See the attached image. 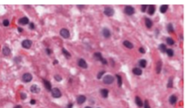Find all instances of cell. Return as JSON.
I'll list each match as a JSON object with an SVG mask.
<instances>
[{
	"mask_svg": "<svg viewBox=\"0 0 186 108\" xmlns=\"http://www.w3.org/2000/svg\"><path fill=\"white\" fill-rule=\"evenodd\" d=\"M104 73H105V71H104V70L100 71V72H99V73L97 74V78H98V79H100V78H102V76H103V75L104 74Z\"/></svg>",
	"mask_w": 186,
	"mask_h": 108,
	"instance_id": "d6a6232c",
	"label": "cell"
},
{
	"mask_svg": "<svg viewBox=\"0 0 186 108\" xmlns=\"http://www.w3.org/2000/svg\"><path fill=\"white\" fill-rule=\"evenodd\" d=\"M100 94L102 95V97L107 98L108 97V94H109V91L107 89H105V88H103V89H101L100 90Z\"/></svg>",
	"mask_w": 186,
	"mask_h": 108,
	"instance_id": "e0dca14e",
	"label": "cell"
},
{
	"mask_svg": "<svg viewBox=\"0 0 186 108\" xmlns=\"http://www.w3.org/2000/svg\"><path fill=\"white\" fill-rule=\"evenodd\" d=\"M124 13L126 14H128V15H132V14H134L135 12V8L133 7H131V6H126V7H124Z\"/></svg>",
	"mask_w": 186,
	"mask_h": 108,
	"instance_id": "8992f818",
	"label": "cell"
},
{
	"mask_svg": "<svg viewBox=\"0 0 186 108\" xmlns=\"http://www.w3.org/2000/svg\"><path fill=\"white\" fill-rule=\"evenodd\" d=\"M172 86H173V78H170L169 80H168V83H167V88H172Z\"/></svg>",
	"mask_w": 186,
	"mask_h": 108,
	"instance_id": "83f0119b",
	"label": "cell"
},
{
	"mask_svg": "<svg viewBox=\"0 0 186 108\" xmlns=\"http://www.w3.org/2000/svg\"><path fill=\"white\" fill-rule=\"evenodd\" d=\"M62 53L65 55V57H66V59H70V58H71V54H70V52H68L65 48H63L62 49Z\"/></svg>",
	"mask_w": 186,
	"mask_h": 108,
	"instance_id": "cb8c5ba5",
	"label": "cell"
},
{
	"mask_svg": "<svg viewBox=\"0 0 186 108\" xmlns=\"http://www.w3.org/2000/svg\"><path fill=\"white\" fill-rule=\"evenodd\" d=\"M135 104L137 105L138 107H143L144 106V102H143V100L139 96L135 97Z\"/></svg>",
	"mask_w": 186,
	"mask_h": 108,
	"instance_id": "2e32d148",
	"label": "cell"
},
{
	"mask_svg": "<svg viewBox=\"0 0 186 108\" xmlns=\"http://www.w3.org/2000/svg\"><path fill=\"white\" fill-rule=\"evenodd\" d=\"M138 64L141 68H145L146 67V65H147V61H145V60H140L139 62H138Z\"/></svg>",
	"mask_w": 186,
	"mask_h": 108,
	"instance_id": "d4e9b609",
	"label": "cell"
},
{
	"mask_svg": "<svg viewBox=\"0 0 186 108\" xmlns=\"http://www.w3.org/2000/svg\"><path fill=\"white\" fill-rule=\"evenodd\" d=\"M45 52H46L47 55H50V54L52 53V51L50 50V49H45Z\"/></svg>",
	"mask_w": 186,
	"mask_h": 108,
	"instance_id": "ab89813d",
	"label": "cell"
},
{
	"mask_svg": "<svg viewBox=\"0 0 186 108\" xmlns=\"http://www.w3.org/2000/svg\"><path fill=\"white\" fill-rule=\"evenodd\" d=\"M17 30H18V32H19V33H22V32H23V29H22V28H20V27H18V28H17Z\"/></svg>",
	"mask_w": 186,
	"mask_h": 108,
	"instance_id": "7bdbcfd3",
	"label": "cell"
},
{
	"mask_svg": "<svg viewBox=\"0 0 186 108\" xmlns=\"http://www.w3.org/2000/svg\"><path fill=\"white\" fill-rule=\"evenodd\" d=\"M73 107V104L71 103V104H68V105H67V108H72Z\"/></svg>",
	"mask_w": 186,
	"mask_h": 108,
	"instance_id": "ee69618b",
	"label": "cell"
},
{
	"mask_svg": "<svg viewBox=\"0 0 186 108\" xmlns=\"http://www.w3.org/2000/svg\"><path fill=\"white\" fill-rule=\"evenodd\" d=\"M103 14L106 16H113L114 14V10L110 7H104V10H103Z\"/></svg>",
	"mask_w": 186,
	"mask_h": 108,
	"instance_id": "3957f363",
	"label": "cell"
},
{
	"mask_svg": "<svg viewBox=\"0 0 186 108\" xmlns=\"http://www.w3.org/2000/svg\"><path fill=\"white\" fill-rule=\"evenodd\" d=\"M133 73L135 75H136V76H141L143 71H142V69L139 68H135L133 69Z\"/></svg>",
	"mask_w": 186,
	"mask_h": 108,
	"instance_id": "44dd1931",
	"label": "cell"
},
{
	"mask_svg": "<svg viewBox=\"0 0 186 108\" xmlns=\"http://www.w3.org/2000/svg\"><path fill=\"white\" fill-rule=\"evenodd\" d=\"M159 49H160V51H162V52H165L166 50H167V49H166V46L163 43H162V44H160V45H159Z\"/></svg>",
	"mask_w": 186,
	"mask_h": 108,
	"instance_id": "f1b7e54d",
	"label": "cell"
},
{
	"mask_svg": "<svg viewBox=\"0 0 186 108\" xmlns=\"http://www.w3.org/2000/svg\"><path fill=\"white\" fill-rule=\"evenodd\" d=\"M167 31L169 32L170 34H171V33H173V31H174V30H173V26H172V24H167Z\"/></svg>",
	"mask_w": 186,
	"mask_h": 108,
	"instance_id": "f546056e",
	"label": "cell"
},
{
	"mask_svg": "<svg viewBox=\"0 0 186 108\" xmlns=\"http://www.w3.org/2000/svg\"><path fill=\"white\" fill-rule=\"evenodd\" d=\"M102 34H103V36L104 38H110L111 36V32L107 28H103V31H102Z\"/></svg>",
	"mask_w": 186,
	"mask_h": 108,
	"instance_id": "4fadbf2b",
	"label": "cell"
},
{
	"mask_svg": "<svg viewBox=\"0 0 186 108\" xmlns=\"http://www.w3.org/2000/svg\"><path fill=\"white\" fill-rule=\"evenodd\" d=\"M124 45L126 48H128V49H133L134 48V44L132 43L131 41H129V40H124Z\"/></svg>",
	"mask_w": 186,
	"mask_h": 108,
	"instance_id": "603a6c76",
	"label": "cell"
},
{
	"mask_svg": "<svg viewBox=\"0 0 186 108\" xmlns=\"http://www.w3.org/2000/svg\"><path fill=\"white\" fill-rule=\"evenodd\" d=\"M51 94L52 95H53V97H55V98H59V97H61V95H62L61 91L56 88L51 89Z\"/></svg>",
	"mask_w": 186,
	"mask_h": 108,
	"instance_id": "5b68a950",
	"label": "cell"
},
{
	"mask_svg": "<svg viewBox=\"0 0 186 108\" xmlns=\"http://www.w3.org/2000/svg\"><path fill=\"white\" fill-rule=\"evenodd\" d=\"M169 102L171 105H175L176 102H177V96H175V95H171L169 98Z\"/></svg>",
	"mask_w": 186,
	"mask_h": 108,
	"instance_id": "7402d4cb",
	"label": "cell"
},
{
	"mask_svg": "<svg viewBox=\"0 0 186 108\" xmlns=\"http://www.w3.org/2000/svg\"><path fill=\"white\" fill-rule=\"evenodd\" d=\"M139 51H140L141 53H143V54L145 53V50L144 49V48H140V49H139Z\"/></svg>",
	"mask_w": 186,
	"mask_h": 108,
	"instance_id": "60d3db41",
	"label": "cell"
},
{
	"mask_svg": "<svg viewBox=\"0 0 186 108\" xmlns=\"http://www.w3.org/2000/svg\"><path fill=\"white\" fill-rule=\"evenodd\" d=\"M162 62L161 61H159L157 63H156V73L159 74V73H161V70H162Z\"/></svg>",
	"mask_w": 186,
	"mask_h": 108,
	"instance_id": "ac0fdd59",
	"label": "cell"
},
{
	"mask_svg": "<svg viewBox=\"0 0 186 108\" xmlns=\"http://www.w3.org/2000/svg\"><path fill=\"white\" fill-rule=\"evenodd\" d=\"M168 9V5H162V7H160V12L162 14L166 13V11Z\"/></svg>",
	"mask_w": 186,
	"mask_h": 108,
	"instance_id": "484cf974",
	"label": "cell"
},
{
	"mask_svg": "<svg viewBox=\"0 0 186 108\" xmlns=\"http://www.w3.org/2000/svg\"><path fill=\"white\" fill-rule=\"evenodd\" d=\"M2 52L5 56H9L11 54V50L9 47H7V46H4L3 47V50H2Z\"/></svg>",
	"mask_w": 186,
	"mask_h": 108,
	"instance_id": "5bb4252c",
	"label": "cell"
},
{
	"mask_svg": "<svg viewBox=\"0 0 186 108\" xmlns=\"http://www.w3.org/2000/svg\"><path fill=\"white\" fill-rule=\"evenodd\" d=\"M35 103H36V101H35L34 99H31V101H30V104H31V105H34Z\"/></svg>",
	"mask_w": 186,
	"mask_h": 108,
	"instance_id": "b9f144b4",
	"label": "cell"
},
{
	"mask_svg": "<svg viewBox=\"0 0 186 108\" xmlns=\"http://www.w3.org/2000/svg\"><path fill=\"white\" fill-rule=\"evenodd\" d=\"M30 90H31L32 93H34V94H38L39 92H40V88L38 87L37 85H32L31 88H30Z\"/></svg>",
	"mask_w": 186,
	"mask_h": 108,
	"instance_id": "7c38bea8",
	"label": "cell"
},
{
	"mask_svg": "<svg viewBox=\"0 0 186 108\" xmlns=\"http://www.w3.org/2000/svg\"><path fill=\"white\" fill-rule=\"evenodd\" d=\"M3 25L4 26H8L9 25V21L7 20V19H5L3 21Z\"/></svg>",
	"mask_w": 186,
	"mask_h": 108,
	"instance_id": "d590c367",
	"label": "cell"
},
{
	"mask_svg": "<svg viewBox=\"0 0 186 108\" xmlns=\"http://www.w3.org/2000/svg\"><path fill=\"white\" fill-rule=\"evenodd\" d=\"M57 63H58V61H54V65L57 64Z\"/></svg>",
	"mask_w": 186,
	"mask_h": 108,
	"instance_id": "bcb514c9",
	"label": "cell"
},
{
	"mask_svg": "<svg viewBox=\"0 0 186 108\" xmlns=\"http://www.w3.org/2000/svg\"><path fill=\"white\" fill-rule=\"evenodd\" d=\"M85 108H92V107H90V106H85Z\"/></svg>",
	"mask_w": 186,
	"mask_h": 108,
	"instance_id": "7dc6e473",
	"label": "cell"
},
{
	"mask_svg": "<svg viewBox=\"0 0 186 108\" xmlns=\"http://www.w3.org/2000/svg\"><path fill=\"white\" fill-rule=\"evenodd\" d=\"M78 66L82 68H87V63L84 59H79L78 60Z\"/></svg>",
	"mask_w": 186,
	"mask_h": 108,
	"instance_id": "8fae6325",
	"label": "cell"
},
{
	"mask_svg": "<svg viewBox=\"0 0 186 108\" xmlns=\"http://www.w3.org/2000/svg\"><path fill=\"white\" fill-rule=\"evenodd\" d=\"M43 83H44V86H45V89L48 90V91H51V89H52L51 82L48 80H46V79H43Z\"/></svg>",
	"mask_w": 186,
	"mask_h": 108,
	"instance_id": "30bf717a",
	"label": "cell"
},
{
	"mask_svg": "<svg viewBox=\"0 0 186 108\" xmlns=\"http://www.w3.org/2000/svg\"><path fill=\"white\" fill-rule=\"evenodd\" d=\"M18 23L20 24H22V25H25V24H29V19H28L27 17H22V18L19 19Z\"/></svg>",
	"mask_w": 186,
	"mask_h": 108,
	"instance_id": "9a60e30c",
	"label": "cell"
},
{
	"mask_svg": "<svg viewBox=\"0 0 186 108\" xmlns=\"http://www.w3.org/2000/svg\"><path fill=\"white\" fill-rule=\"evenodd\" d=\"M155 12V6L153 5H151V6H148V14L150 15H152Z\"/></svg>",
	"mask_w": 186,
	"mask_h": 108,
	"instance_id": "ffe728a7",
	"label": "cell"
},
{
	"mask_svg": "<svg viewBox=\"0 0 186 108\" xmlns=\"http://www.w3.org/2000/svg\"><path fill=\"white\" fill-rule=\"evenodd\" d=\"M26 96H27V95H26V94H25V93H20L21 99H23V100H24V99H25V98H26Z\"/></svg>",
	"mask_w": 186,
	"mask_h": 108,
	"instance_id": "74e56055",
	"label": "cell"
},
{
	"mask_svg": "<svg viewBox=\"0 0 186 108\" xmlns=\"http://www.w3.org/2000/svg\"><path fill=\"white\" fill-rule=\"evenodd\" d=\"M55 79L56 81L60 82V81L62 80V77H61V76H59V75H55Z\"/></svg>",
	"mask_w": 186,
	"mask_h": 108,
	"instance_id": "e575fe53",
	"label": "cell"
},
{
	"mask_svg": "<svg viewBox=\"0 0 186 108\" xmlns=\"http://www.w3.org/2000/svg\"><path fill=\"white\" fill-rule=\"evenodd\" d=\"M148 7V6H146V5H144V6H142L141 7V10L142 12H145V10H146V8Z\"/></svg>",
	"mask_w": 186,
	"mask_h": 108,
	"instance_id": "f35d334b",
	"label": "cell"
},
{
	"mask_svg": "<svg viewBox=\"0 0 186 108\" xmlns=\"http://www.w3.org/2000/svg\"><path fill=\"white\" fill-rule=\"evenodd\" d=\"M93 58H94L96 61H100L103 65L107 64V61L105 59H103V56H102V53H100V52H95V53L93 54Z\"/></svg>",
	"mask_w": 186,
	"mask_h": 108,
	"instance_id": "6da1fadb",
	"label": "cell"
},
{
	"mask_svg": "<svg viewBox=\"0 0 186 108\" xmlns=\"http://www.w3.org/2000/svg\"><path fill=\"white\" fill-rule=\"evenodd\" d=\"M34 28H35V25L34 24V23H30L29 24V29L30 30H34Z\"/></svg>",
	"mask_w": 186,
	"mask_h": 108,
	"instance_id": "8d00e7d4",
	"label": "cell"
},
{
	"mask_svg": "<svg viewBox=\"0 0 186 108\" xmlns=\"http://www.w3.org/2000/svg\"><path fill=\"white\" fill-rule=\"evenodd\" d=\"M14 108H22V106H21V105H16Z\"/></svg>",
	"mask_w": 186,
	"mask_h": 108,
	"instance_id": "f6af8a7d",
	"label": "cell"
},
{
	"mask_svg": "<svg viewBox=\"0 0 186 108\" xmlns=\"http://www.w3.org/2000/svg\"><path fill=\"white\" fill-rule=\"evenodd\" d=\"M85 101H86V97L85 95L80 94V95H78V96L76 97V102H77V104H79V105H83Z\"/></svg>",
	"mask_w": 186,
	"mask_h": 108,
	"instance_id": "9c48e42d",
	"label": "cell"
},
{
	"mask_svg": "<svg viewBox=\"0 0 186 108\" xmlns=\"http://www.w3.org/2000/svg\"><path fill=\"white\" fill-rule=\"evenodd\" d=\"M60 35H61L63 38L67 39V38H69V36H70V33H69V31L67 30L66 28H63V29H61V31H60Z\"/></svg>",
	"mask_w": 186,
	"mask_h": 108,
	"instance_id": "ba28073f",
	"label": "cell"
},
{
	"mask_svg": "<svg viewBox=\"0 0 186 108\" xmlns=\"http://www.w3.org/2000/svg\"><path fill=\"white\" fill-rule=\"evenodd\" d=\"M32 79H33V76L30 73H25L22 76V80L25 83H29L30 81H32Z\"/></svg>",
	"mask_w": 186,
	"mask_h": 108,
	"instance_id": "277c9868",
	"label": "cell"
},
{
	"mask_svg": "<svg viewBox=\"0 0 186 108\" xmlns=\"http://www.w3.org/2000/svg\"><path fill=\"white\" fill-rule=\"evenodd\" d=\"M114 77L111 76V75H106V76H104L103 78V82L106 85L113 84V83H114Z\"/></svg>",
	"mask_w": 186,
	"mask_h": 108,
	"instance_id": "7a4b0ae2",
	"label": "cell"
},
{
	"mask_svg": "<svg viewBox=\"0 0 186 108\" xmlns=\"http://www.w3.org/2000/svg\"><path fill=\"white\" fill-rule=\"evenodd\" d=\"M115 78H117V82H118V87H120L121 88V86H122V84H123V80H122V77H121L120 75H115Z\"/></svg>",
	"mask_w": 186,
	"mask_h": 108,
	"instance_id": "4316f807",
	"label": "cell"
},
{
	"mask_svg": "<svg viewBox=\"0 0 186 108\" xmlns=\"http://www.w3.org/2000/svg\"><path fill=\"white\" fill-rule=\"evenodd\" d=\"M21 45H22V47L25 48V49H30L32 46V40H28V39H25V40H24L22 41Z\"/></svg>",
	"mask_w": 186,
	"mask_h": 108,
	"instance_id": "52a82bcc",
	"label": "cell"
},
{
	"mask_svg": "<svg viewBox=\"0 0 186 108\" xmlns=\"http://www.w3.org/2000/svg\"><path fill=\"white\" fill-rule=\"evenodd\" d=\"M145 21V25H146V27L148 28V29H150V28H152V21L151 20V19H149V18H145L144 19Z\"/></svg>",
	"mask_w": 186,
	"mask_h": 108,
	"instance_id": "d6986e66",
	"label": "cell"
},
{
	"mask_svg": "<svg viewBox=\"0 0 186 108\" xmlns=\"http://www.w3.org/2000/svg\"><path fill=\"white\" fill-rule=\"evenodd\" d=\"M165 52H167V54H168V56L169 57H172L173 56V51H172V49H168V50H166V51Z\"/></svg>",
	"mask_w": 186,
	"mask_h": 108,
	"instance_id": "1f68e13d",
	"label": "cell"
},
{
	"mask_svg": "<svg viewBox=\"0 0 186 108\" xmlns=\"http://www.w3.org/2000/svg\"><path fill=\"white\" fill-rule=\"evenodd\" d=\"M144 108H151L150 107V105H149L148 100H145V101L144 102Z\"/></svg>",
	"mask_w": 186,
	"mask_h": 108,
	"instance_id": "836d02e7",
	"label": "cell"
},
{
	"mask_svg": "<svg viewBox=\"0 0 186 108\" xmlns=\"http://www.w3.org/2000/svg\"><path fill=\"white\" fill-rule=\"evenodd\" d=\"M166 42H167V44H169V45H173V44H174V40H172V38L168 37L166 39Z\"/></svg>",
	"mask_w": 186,
	"mask_h": 108,
	"instance_id": "4dcf8cb0",
	"label": "cell"
}]
</instances>
